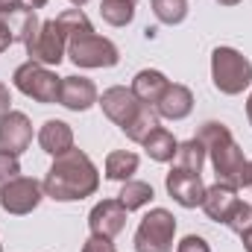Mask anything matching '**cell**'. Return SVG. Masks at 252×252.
I'll list each match as a JSON object with an SVG mask.
<instances>
[{"label": "cell", "instance_id": "cell-1", "mask_svg": "<svg viewBox=\"0 0 252 252\" xmlns=\"http://www.w3.org/2000/svg\"><path fill=\"white\" fill-rule=\"evenodd\" d=\"M41 185H44V196H50L56 202H76V199L97 193L100 173L82 150L70 147L62 156H53V164Z\"/></svg>", "mask_w": 252, "mask_h": 252}, {"label": "cell", "instance_id": "cell-2", "mask_svg": "<svg viewBox=\"0 0 252 252\" xmlns=\"http://www.w3.org/2000/svg\"><path fill=\"white\" fill-rule=\"evenodd\" d=\"M193 138H199L205 144V153H208L211 167L217 173V182L238 188V176H241L247 158H244V150L238 147V141L232 138L229 126L220 124V121H205Z\"/></svg>", "mask_w": 252, "mask_h": 252}, {"label": "cell", "instance_id": "cell-3", "mask_svg": "<svg viewBox=\"0 0 252 252\" xmlns=\"http://www.w3.org/2000/svg\"><path fill=\"white\" fill-rule=\"evenodd\" d=\"M211 82L220 94H244L252 85V62L235 47H217L211 53Z\"/></svg>", "mask_w": 252, "mask_h": 252}, {"label": "cell", "instance_id": "cell-4", "mask_svg": "<svg viewBox=\"0 0 252 252\" xmlns=\"http://www.w3.org/2000/svg\"><path fill=\"white\" fill-rule=\"evenodd\" d=\"M176 217L167 208H153L135 229V252H173Z\"/></svg>", "mask_w": 252, "mask_h": 252}, {"label": "cell", "instance_id": "cell-5", "mask_svg": "<svg viewBox=\"0 0 252 252\" xmlns=\"http://www.w3.org/2000/svg\"><path fill=\"white\" fill-rule=\"evenodd\" d=\"M12 82L21 94H27L35 103H59V88H62V76H56L50 67L38 62H24L15 67Z\"/></svg>", "mask_w": 252, "mask_h": 252}, {"label": "cell", "instance_id": "cell-6", "mask_svg": "<svg viewBox=\"0 0 252 252\" xmlns=\"http://www.w3.org/2000/svg\"><path fill=\"white\" fill-rule=\"evenodd\" d=\"M67 59L76 67H115L121 62V53L109 38L88 32V35H76L67 41Z\"/></svg>", "mask_w": 252, "mask_h": 252}, {"label": "cell", "instance_id": "cell-7", "mask_svg": "<svg viewBox=\"0 0 252 252\" xmlns=\"http://www.w3.org/2000/svg\"><path fill=\"white\" fill-rule=\"evenodd\" d=\"M24 47H27L30 62H38V64H44V67L59 64L64 56H67V38H64V32L59 30L56 18L41 21L38 32L30 35V41H27Z\"/></svg>", "mask_w": 252, "mask_h": 252}, {"label": "cell", "instance_id": "cell-8", "mask_svg": "<svg viewBox=\"0 0 252 252\" xmlns=\"http://www.w3.org/2000/svg\"><path fill=\"white\" fill-rule=\"evenodd\" d=\"M41 199H44V185L32 176H18L0 190V208L6 214H15V217L35 211Z\"/></svg>", "mask_w": 252, "mask_h": 252}, {"label": "cell", "instance_id": "cell-9", "mask_svg": "<svg viewBox=\"0 0 252 252\" xmlns=\"http://www.w3.org/2000/svg\"><path fill=\"white\" fill-rule=\"evenodd\" d=\"M164 188L173 196V202H179L182 208H196L205 199V185L199 173H188L182 167H173L164 179Z\"/></svg>", "mask_w": 252, "mask_h": 252}, {"label": "cell", "instance_id": "cell-10", "mask_svg": "<svg viewBox=\"0 0 252 252\" xmlns=\"http://www.w3.org/2000/svg\"><path fill=\"white\" fill-rule=\"evenodd\" d=\"M126 214H129V211L121 205V199H103V202H97V205L91 208V214H88V229H91V235L115 238V235L124 232Z\"/></svg>", "mask_w": 252, "mask_h": 252}, {"label": "cell", "instance_id": "cell-11", "mask_svg": "<svg viewBox=\"0 0 252 252\" xmlns=\"http://www.w3.org/2000/svg\"><path fill=\"white\" fill-rule=\"evenodd\" d=\"M97 103H100L103 115H106L112 124H118V126H126L132 118H135V112L141 109V103H138V97L132 94V88H124V85L106 88L103 97H100Z\"/></svg>", "mask_w": 252, "mask_h": 252}, {"label": "cell", "instance_id": "cell-12", "mask_svg": "<svg viewBox=\"0 0 252 252\" xmlns=\"http://www.w3.org/2000/svg\"><path fill=\"white\" fill-rule=\"evenodd\" d=\"M32 141V124L24 112H9L0 118V150L21 156Z\"/></svg>", "mask_w": 252, "mask_h": 252}, {"label": "cell", "instance_id": "cell-13", "mask_svg": "<svg viewBox=\"0 0 252 252\" xmlns=\"http://www.w3.org/2000/svg\"><path fill=\"white\" fill-rule=\"evenodd\" d=\"M97 85L85 76H62V88H59V103L70 112H88L97 103Z\"/></svg>", "mask_w": 252, "mask_h": 252}, {"label": "cell", "instance_id": "cell-14", "mask_svg": "<svg viewBox=\"0 0 252 252\" xmlns=\"http://www.w3.org/2000/svg\"><path fill=\"white\" fill-rule=\"evenodd\" d=\"M238 202H241V196H238V188H235V185H223V182H217V185L205 188L202 211H205L208 220H214V223H226Z\"/></svg>", "mask_w": 252, "mask_h": 252}, {"label": "cell", "instance_id": "cell-15", "mask_svg": "<svg viewBox=\"0 0 252 252\" xmlns=\"http://www.w3.org/2000/svg\"><path fill=\"white\" fill-rule=\"evenodd\" d=\"M156 112L164 121H185L193 112V94H190V88L188 85H179V82H170L167 91L161 94V100L156 103Z\"/></svg>", "mask_w": 252, "mask_h": 252}, {"label": "cell", "instance_id": "cell-16", "mask_svg": "<svg viewBox=\"0 0 252 252\" xmlns=\"http://www.w3.org/2000/svg\"><path fill=\"white\" fill-rule=\"evenodd\" d=\"M167 85H170V79L161 73V70H153V67H147V70H138L135 73V79H132V94L138 97V103H144V106H156L158 100H161V94L167 91Z\"/></svg>", "mask_w": 252, "mask_h": 252}, {"label": "cell", "instance_id": "cell-17", "mask_svg": "<svg viewBox=\"0 0 252 252\" xmlns=\"http://www.w3.org/2000/svg\"><path fill=\"white\" fill-rule=\"evenodd\" d=\"M0 21L12 32V41H21V44H27L30 35H35L38 27H41V21H38V15H35L32 6H18V9L0 12Z\"/></svg>", "mask_w": 252, "mask_h": 252}, {"label": "cell", "instance_id": "cell-18", "mask_svg": "<svg viewBox=\"0 0 252 252\" xmlns=\"http://www.w3.org/2000/svg\"><path fill=\"white\" fill-rule=\"evenodd\" d=\"M38 144L44 153L50 156H62L73 147V129L64 124V121H47V124L38 129Z\"/></svg>", "mask_w": 252, "mask_h": 252}, {"label": "cell", "instance_id": "cell-19", "mask_svg": "<svg viewBox=\"0 0 252 252\" xmlns=\"http://www.w3.org/2000/svg\"><path fill=\"white\" fill-rule=\"evenodd\" d=\"M141 147L147 150V156H150L153 161L164 164V161H173V158H176L179 141L173 138V132H167L164 126H158V129H153V132H150V138H147Z\"/></svg>", "mask_w": 252, "mask_h": 252}, {"label": "cell", "instance_id": "cell-20", "mask_svg": "<svg viewBox=\"0 0 252 252\" xmlns=\"http://www.w3.org/2000/svg\"><path fill=\"white\" fill-rule=\"evenodd\" d=\"M121 129H124V135L129 141L144 144V141L150 138V132L158 129V112H156V106H144V103H141V109L135 112V118L126 126H121Z\"/></svg>", "mask_w": 252, "mask_h": 252}, {"label": "cell", "instance_id": "cell-21", "mask_svg": "<svg viewBox=\"0 0 252 252\" xmlns=\"http://www.w3.org/2000/svg\"><path fill=\"white\" fill-rule=\"evenodd\" d=\"M138 173V156L129 150H115L106 156V179L112 182H129Z\"/></svg>", "mask_w": 252, "mask_h": 252}, {"label": "cell", "instance_id": "cell-22", "mask_svg": "<svg viewBox=\"0 0 252 252\" xmlns=\"http://www.w3.org/2000/svg\"><path fill=\"white\" fill-rule=\"evenodd\" d=\"M153 196H156L153 185H150V182H138V179L124 182V188H121V193H118V199H121V205H124L126 211H138V208L150 205Z\"/></svg>", "mask_w": 252, "mask_h": 252}, {"label": "cell", "instance_id": "cell-23", "mask_svg": "<svg viewBox=\"0 0 252 252\" xmlns=\"http://www.w3.org/2000/svg\"><path fill=\"white\" fill-rule=\"evenodd\" d=\"M205 156H208L205 144L199 138H190L185 144H179V150H176V167H182L188 173H199L202 164H205Z\"/></svg>", "mask_w": 252, "mask_h": 252}, {"label": "cell", "instance_id": "cell-24", "mask_svg": "<svg viewBox=\"0 0 252 252\" xmlns=\"http://www.w3.org/2000/svg\"><path fill=\"white\" fill-rule=\"evenodd\" d=\"M56 24H59V30L64 32V38H67V41H70V38H76V35H88V32H94V27H91L88 15H85L82 9H64L62 15L56 18Z\"/></svg>", "mask_w": 252, "mask_h": 252}, {"label": "cell", "instance_id": "cell-25", "mask_svg": "<svg viewBox=\"0 0 252 252\" xmlns=\"http://www.w3.org/2000/svg\"><path fill=\"white\" fill-rule=\"evenodd\" d=\"M100 15L112 27H126L135 18V3H129V0H103L100 3Z\"/></svg>", "mask_w": 252, "mask_h": 252}, {"label": "cell", "instance_id": "cell-26", "mask_svg": "<svg viewBox=\"0 0 252 252\" xmlns=\"http://www.w3.org/2000/svg\"><path fill=\"white\" fill-rule=\"evenodd\" d=\"M153 12L161 24L176 27L188 18V0H153Z\"/></svg>", "mask_w": 252, "mask_h": 252}, {"label": "cell", "instance_id": "cell-27", "mask_svg": "<svg viewBox=\"0 0 252 252\" xmlns=\"http://www.w3.org/2000/svg\"><path fill=\"white\" fill-rule=\"evenodd\" d=\"M226 226H229L235 235H244L247 229H252V205H250V202H238V205H235V211L229 214Z\"/></svg>", "mask_w": 252, "mask_h": 252}, {"label": "cell", "instance_id": "cell-28", "mask_svg": "<svg viewBox=\"0 0 252 252\" xmlns=\"http://www.w3.org/2000/svg\"><path fill=\"white\" fill-rule=\"evenodd\" d=\"M18 176H21V161H18V156L0 150V190L6 188L12 179H18Z\"/></svg>", "mask_w": 252, "mask_h": 252}, {"label": "cell", "instance_id": "cell-29", "mask_svg": "<svg viewBox=\"0 0 252 252\" xmlns=\"http://www.w3.org/2000/svg\"><path fill=\"white\" fill-rule=\"evenodd\" d=\"M176 252H211V247L205 244V238L188 235V238H182V241L176 244Z\"/></svg>", "mask_w": 252, "mask_h": 252}, {"label": "cell", "instance_id": "cell-30", "mask_svg": "<svg viewBox=\"0 0 252 252\" xmlns=\"http://www.w3.org/2000/svg\"><path fill=\"white\" fill-rule=\"evenodd\" d=\"M82 252H118V250H115L112 238H103V235H91V238L85 241Z\"/></svg>", "mask_w": 252, "mask_h": 252}, {"label": "cell", "instance_id": "cell-31", "mask_svg": "<svg viewBox=\"0 0 252 252\" xmlns=\"http://www.w3.org/2000/svg\"><path fill=\"white\" fill-rule=\"evenodd\" d=\"M9 112H12V94H9V88L0 82V118L9 115Z\"/></svg>", "mask_w": 252, "mask_h": 252}, {"label": "cell", "instance_id": "cell-32", "mask_svg": "<svg viewBox=\"0 0 252 252\" xmlns=\"http://www.w3.org/2000/svg\"><path fill=\"white\" fill-rule=\"evenodd\" d=\"M238 188H252V161L244 164V170H241V176H238Z\"/></svg>", "mask_w": 252, "mask_h": 252}, {"label": "cell", "instance_id": "cell-33", "mask_svg": "<svg viewBox=\"0 0 252 252\" xmlns=\"http://www.w3.org/2000/svg\"><path fill=\"white\" fill-rule=\"evenodd\" d=\"M12 44H15V41H12V32H9V30H6V24L0 21V53H6Z\"/></svg>", "mask_w": 252, "mask_h": 252}, {"label": "cell", "instance_id": "cell-34", "mask_svg": "<svg viewBox=\"0 0 252 252\" xmlns=\"http://www.w3.org/2000/svg\"><path fill=\"white\" fill-rule=\"evenodd\" d=\"M24 6V0H0V12H9V9H18Z\"/></svg>", "mask_w": 252, "mask_h": 252}, {"label": "cell", "instance_id": "cell-35", "mask_svg": "<svg viewBox=\"0 0 252 252\" xmlns=\"http://www.w3.org/2000/svg\"><path fill=\"white\" fill-rule=\"evenodd\" d=\"M241 244H244V250L252 252V229H247L244 235H241Z\"/></svg>", "mask_w": 252, "mask_h": 252}, {"label": "cell", "instance_id": "cell-36", "mask_svg": "<svg viewBox=\"0 0 252 252\" xmlns=\"http://www.w3.org/2000/svg\"><path fill=\"white\" fill-rule=\"evenodd\" d=\"M50 0H27V6H32V9H44Z\"/></svg>", "mask_w": 252, "mask_h": 252}, {"label": "cell", "instance_id": "cell-37", "mask_svg": "<svg viewBox=\"0 0 252 252\" xmlns=\"http://www.w3.org/2000/svg\"><path fill=\"white\" fill-rule=\"evenodd\" d=\"M247 121H250V126H252V94H250V100H247Z\"/></svg>", "mask_w": 252, "mask_h": 252}, {"label": "cell", "instance_id": "cell-38", "mask_svg": "<svg viewBox=\"0 0 252 252\" xmlns=\"http://www.w3.org/2000/svg\"><path fill=\"white\" fill-rule=\"evenodd\" d=\"M217 3H220V6H238L241 0H217Z\"/></svg>", "mask_w": 252, "mask_h": 252}, {"label": "cell", "instance_id": "cell-39", "mask_svg": "<svg viewBox=\"0 0 252 252\" xmlns=\"http://www.w3.org/2000/svg\"><path fill=\"white\" fill-rule=\"evenodd\" d=\"M67 3H73V6H76V9H79V6H85V3H88V0H67Z\"/></svg>", "mask_w": 252, "mask_h": 252}, {"label": "cell", "instance_id": "cell-40", "mask_svg": "<svg viewBox=\"0 0 252 252\" xmlns=\"http://www.w3.org/2000/svg\"><path fill=\"white\" fill-rule=\"evenodd\" d=\"M129 3H138V0H129Z\"/></svg>", "mask_w": 252, "mask_h": 252}, {"label": "cell", "instance_id": "cell-41", "mask_svg": "<svg viewBox=\"0 0 252 252\" xmlns=\"http://www.w3.org/2000/svg\"><path fill=\"white\" fill-rule=\"evenodd\" d=\"M0 252H3V247H0Z\"/></svg>", "mask_w": 252, "mask_h": 252}]
</instances>
